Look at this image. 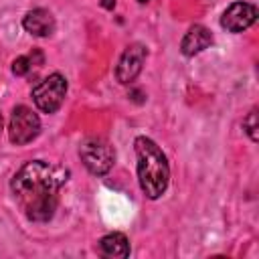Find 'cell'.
Listing matches in <instances>:
<instances>
[{"mask_svg": "<svg viewBox=\"0 0 259 259\" xmlns=\"http://www.w3.org/2000/svg\"><path fill=\"white\" fill-rule=\"evenodd\" d=\"M69 170L63 166H53L42 160L26 162L12 178V192L26 214L34 223H45L53 219L59 204V190L67 182Z\"/></svg>", "mask_w": 259, "mask_h": 259, "instance_id": "obj_1", "label": "cell"}, {"mask_svg": "<svg viewBox=\"0 0 259 259\" xmlns=\"http://www.w3.org/2000/svg\"><path fill=\"white\" fill-rule=\"evenodd\" d=\"M134 148L138 156L140 188L150 200H156L166 192L170 182V166H168L166 154L160 150V146L154 140L146 136H138L134 142Z\"/></svg>", "mask_w": 259, "mask_h": 259, "instance_id": "obj_2", "label": "cell"}, {"mask_svg": "<svg viewBox=\"0 0 259 259\" xmlns=\"http://www.w3.org/2000/svg\"><path fill=\"white\" fill-rule=\"evenodd\" d=\"M79 156L85 164V168L95 174V176H103L111 170L113 162H115V150L113 146L101 138V136H89L81 142L79 146Z\"/></svg>", "mask_w": 259, "mask_h": 259, "instance_id": "obj_3", "label": "cell"}, {"mask_svg": "<svg viewBox=\"0 0 259 259\" xmlns=\"http://www.w3.org/2000/svg\"><path fill=\"white\" fill-rule=\"evenodd\" d=\"M67 95V79L61 73H53L32 87V101L42 113H55Z\"/></svg>", "mask_w": 259, "mask_h": 259, "instance_id": "obj_4", "label": "cell"}, {"mask_svg": "<svg viewBox=\"0 0 259 259\" xmlns=\"http://www.w3.org/2000/svg\"><path fill=\"white\" fill-rule=\"evenodd\" d=\"M38 134H40V119H38V115L30 107H26V105H16L12 109L10 123H8V138H10V142L16 144V146H24V144L32 142Z\"/></svg>", "mask_w": 259, "mask_h": 259, "instance_id": "obj_5", "label": "cell"}, {"mask_svg": "<svg viewBox=\"0 0 259 259\" xmlns=\"http://www.w3.org/2000/svg\"><path fill=\"white\" fill-rule=\"evenodd\" d=\"M146 57H148V49H146L142 42L130 45V47L123 51V55L119 57V63H117V67H115V79H117L119 83H123V85L132 83V81L140 75Z\"/></svg>", "mask_w": 259, "mask_h": 259, "instance_id": "obj_6", "label": "cell"}, {"mask_svg": "<svg viewBox=\"0 0 259 259\" xmlns=\"http://www.w3.org/2000/svg\"><path fill=\"white\" fill-rule=\"evenodd\" d=\"M257 18V8L249 2H235L231 4L223 16H221V26L229 32H243L247 30Z\"/></svg>", "mask_w": 259, "mask_h": 259, "instance_id": "obj_7", "label": "cell"}, {"mask_svg": "<svg viewBox=\"0 0 259 259\" xmlns=\"http://www.w3.org/2000/svg\"><path fill=\"white\" fill-rule=\"evenodd\" d=\"M22 26L32 36H51L55 32V16L45 8H34L24 14Z\"/></svg>", "mask_w": 259, "mask_h": 259, "instance_id": "obj_8", "label": "cell"}, {"mask_svg": "<svg viewBox=\"0 0 259 259\" xmlns=\"http://www.w3.org/2000/svg\"><path fill=\"white\" fill-rule=\"evenodd\" d=\"M210 42H212L210 30L206 26H202V24H194L184 34V38L180 42V51H182L184 57H194V55L202 53L204 49H208Z\"/></svg>", "mask_w": 259, "mask_h": 259, "instance_id": "obj_9", "label": "cell"}, {"mask_svg": "<svg viewBox=\"0 0 259 259\" xmlns=\"http://www.w3.org/2000/svg\"><path fill=\"white\" fill-rule=\"evenodd\" d=\"M99 247L103 255L107 257H127L130 255V243L127 237L121 233H109L99 241Z\"/></svg>", "mask_w": 259, "mask_h": 259, "instance_id": "obj_10", "label": "cell"}, {"mask_svg": "<svg viewBox=\"0 0 259 259\" xmlns=\"http://www.w3.org/2000/svg\"><path fill=\"white\" fill-rule=\"evenodd\" d=\"M243 127H245V132L249 134V138L253 140V142H257V130H259V125H257V109L253 107L251 111H249V115L243 119Z\"/></svg>", "mask_w": 259, "mask_h": 259, "instance_id": "obj_11", "label": "cell"}, {"mask_svg": "<svg viewBox=\"0 0 259 259\" xmlns=\"http://www.w3.org/2000/svg\"><path fill=\"white\" fill-rule=\"evenodd\" d=\"M101 6L107 8V10H111V8L115 6V0H101Z\"/></svg>", "mask_w": 259, "mask_h": 259, "instance_id": "obj_12", "label": "cell"}, {"mask_svg": "<svg viewBox=\"0 0 259 259\" xmlns=\"http://www.w3.org/2000/svg\"><path fill=\"white\" fill-rule=\"evenodd\" d=\"M138 2H142V4H146V2H150V0H138Z\"/></svg>", "mask_w": 259, "mask_h": 259, "instance_id": "obj_13", "label": "cell"}, {"mask_svg": "<svg viewBox=\"0 0 259 259\" xmlns=\"http://www.w3.org/2000/svg\"><path fill=\"white\" fill-rule=\"evenodd\" d=\"M0 132H2V115H0Z\"/></svg>", "mask_w": 259, "mask_h": 259, "instance_id": "obj_14", "label": "cell"}]
</instances>
